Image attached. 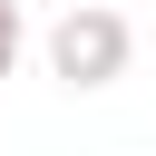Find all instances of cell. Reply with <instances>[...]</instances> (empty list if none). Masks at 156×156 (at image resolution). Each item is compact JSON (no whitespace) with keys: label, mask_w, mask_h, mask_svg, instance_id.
<instances>
[{"label":"cell","mask_w":156,"mask_h":156,"mask_svg":"<svg viewBox=\"0 0 156 156\" xmlns=\"http://www.w3.org/2000/svg\"><path fill=\"white\" fill-rule=\"evenodd\" d=\"M136 68V29H127V10H107V0H68L58 20H49V78L58 88H117Z\"/></svg>","instance_id":"cell-1"},{"label":"cell","mask_w":156,"mask_h":156,"mask_svg":"<svg viewBox=\"0 0 156 156\" xmlns=\"http://www.w3.org/2000/svg\"><path fill=\"white\" fill-rule=\"evenodd\" d=\"M20 49H29V20H20V0H0V78L20 68Z\"/></svg>","instance_id":"cell-2"}]
</instances>
